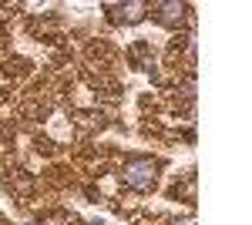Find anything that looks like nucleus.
<instances>
[{
    "mask_svg": "<svg viewBox=\"0 0 252 225\" xmlns=\"http://www.w3.org/2000/svg\"><path fill=\"white\" fill-rule=\"evenodd\" d=\"M158 171H161V161H155V158H128L125 161V168H121V185L131 188V192H152V188L158 185Z\"/></svg>",
    "mask_w": 252,
    "mask_h": 225,
    "instance_id": "nucleus-1",
    "label": "nucleus"
},
{
    "mask_svg": "<svg viewBox=\"0 0 252 225\" xmlns=\"http://www.w3.org/2000/svg\"><path fill=\"white\" fill-rule=\"evenodd\" d=\"M104 14L111 24L118 27H135L141 20L148 17V3H141V0H128V3H104Z\"/></svg>",
    "mask_w": 252,
    "mask_h": 225,
    "instance_id": "nucleus-2",
    "label": "nucleus"
},
{
    "mask_svg": "<svg viewBox=\"0 0 252 225\" xmlns=\"http://www.w3.org/2000/svg\"><path fill=\"white\" fill-rule=\"evenodd\" d=\"M148 10H155V20L161 27H168V31H178L182 24L192 20V7L189 3H178V0H161V3L148 7Z\"/></svg>",
    "mask_w": 252,
    "mask_h": 225,
    "instance_id": "nucleus-3",
    "label": "nucleus"
},
{
    "mask_svg": "<svg viewBox=\"0 0 252 225\" xmlns=\"http://www.w3.org/2000/svg\"><path fill=\"white\" fill-rule=\"evenodd\" d=\"M128 57H131V64H135V67H141V71H152V47H148L145 40H138L135 47L128 51Z\"/></svg>",
    "mask_w": 252,
    "mask_h": 225,
    "instance_id": "nucleus-4",
    "label": "nucleus"
},
{
    "mask_svg": "<svg viewBox=\"0 0 252 225\" xmlns=\"http://www.w3.org/2000/svg\"><path fill=\"white\" fill-rule=\"evenodd\" d=\"M0 101H3V94H0Z\"/></svg>",
    "mask_w": 252,
    "mask_h": 225,
    "instance_id": "nucleus-5",
    "label": "nucleus"
}]
</instances>
